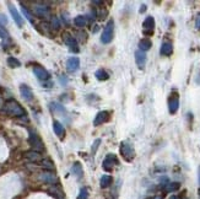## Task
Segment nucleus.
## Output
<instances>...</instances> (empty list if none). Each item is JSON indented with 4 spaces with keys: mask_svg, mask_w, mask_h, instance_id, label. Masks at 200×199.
<instances>
[{
    "mask_svg": "<svg viewBox=\"0 0 200 199\" xmlns=\"http://www.w3.org/2000/svg\"><path fill=\"white\" fill-rule=\"evenodd\" d=\"M20 94L21 96H22V99L25 100V101H27V102L33 100V91L31 90L30 86H27L25 84H22L20 86Z\"/></svg>",
    "mask_w": 200,
    "mask_h": 199,
    "instance_id": "nucleus-12",
    "label": "nucleus"
},
{
    "mask_svg": "<svg viewBox=\"0 0 200 199\" xmlns=\"http://www.w3.org/2000/svg\"><path fill=\"white\" fill-rule=\"evenodd\" d=\"M112 183V177L111 176H103L102 178H101V187H108L109 184Z\"/></svg>",
    "mask_w": 200,
    "mask_h": 199,
    "instance_id": "nucleus-27",
    "label": "nucleus"
},
{
    "mask_svg": "<svg viewBox=\"0 0 200 199\" xmlns=\"http://www.w3.org/2000/svg\"><path fill=\"white\" fill-rule=\"evenodd\" d=\"M113 36H114V21L109 20L107 22V25L104 26V30L101 36V42L104 44H108L112 42Z\"/></svg>",
    "mask_w": 200,
    "mask_h": 199,
    "instance_id": "nucleus-3",
    "label": "nucleus"
},
{
    "mask_svg": "<svg viewBox=\"0 0 200 199\" xmlns=\"http://www.w3.org/2000/svg\"><path fill=\"white\" fill-rule=\"evenodd\" d=\"M71 172H73V175L74 176H76L78 178H81L82 177V166H81L80 162H75L74 165H73V167H71Z\"/></svg>",
    "mask_w": 200,
    "mask_h": 199,
    "instance_id": "nucleus-19",
    "label": "nucleus"
},
{
    "mask_svg": "<svg viewBox=\"0 0 200 199\" xmlns=\"http://www.w3.org/2000/svg\"><path fill=\"white\" fill-rule=\"evenodd\" d=\"M178 108H179V96L178 92H173L168 97V111L171 114H174L178 111Z\"/></svg>",
    "mask_w": 200,
    "mask_h": 199,
    "instance_id": "nucleus-4",
    "label": "nucleus"
},
{
    "mask_svg": "<svg viewBox=\"0 0 200 199\" xmlns=\"http://www.w3.org/2000/svg\"><path fill=\"white\" fill-rule=\"evenodd\" d=\"M21 11H22V15H23V16H25V17H26L27 20L30 21L31 23H35V21H33V17H32V14H31V12L28 11V9H27V7L22 6V7H21Z\"/></svg>",
    "mask_w": 200,
    "mask_h": 199,
    "instance_id": "nucleus-26",
    "label": "nucleus"
},
{
    "mask_svg": "<svg viewBox=\"0 0 200 199\" xmlns=\"http://www.w3.org/2000/svg\"><path fill=\"white\" fill-rule=\"evenodd\" d=\"M109 117H111V114H109L108 111H100V112L96 114L95 119H93V125L97 127V125L103 124L104 122H108V120H109Z\"/></svg>",
    "mask_w": 200,
    "mask_h": 199,
    "instance_id": "nucleus-11",
    "label": "nucleus"
},
{
    "mask_svg": "<svg viewBox=\"0 0 200 199\" xmlns=\"http://www.w3.org/2000/svg\"><path fill=\"white\" fill-rule=\"evenodd\" d=\"M33 74L36 75V78L40 80V81H47V80L50 79V75L49 73L43 68V66H40V65H36L33 66Z\"/></svg>",
    "mask_w": 200,
    "mask_h": 199,
    "instance_id": "nucleus-7",
    "label": "nucleus"
},
{
    "mask_svg": "<svg viewBox=\"0 0 200 199\" xmlns=\"http://www.w3.org/2000/svg\"><path fill=\"white\" fill-rule=\"evenodd\" d=\"M6 23H7V19H6V16L0 14V25H6Z\"/></svg>",
    "mask_w": 200,
    "mask_h": 199,
    "instance_id": "nucleus-33",
    "label": "nucleus"
},
{
    "mask_svg": "<svg viewBox=\"0 0 200 199\" xmlns=\"http://www.w3.org/2000/svg\"><path fill=\"white\" fill-rule=\"evenodd\" d=\"M52 27H54L55 30H59L60 28L59 20H58L57 17H52Z\"/></svg>",
    "mask_w": 200,
    "mask_h": 199,
    "instance_id": "nucleus-30",
    "label": "nucleus"
},
{
    "mask_svg": "<svg viewBox=\"0 0 200 199\" xmlns=\"http://www.w3.org/2000/svg\"><path fill=\"white\" fill-rule=\"evenodd\" d=\"M160 53L161 56H171L172 53H173V46H172V43L171 42H168V41H164L163 43H162V46H161V49H160Z\"/></svg>",
    "mask_w": 200,
    "mask_h": 199,
    "instance_id": "nucleus-16",
    "label": "nucleus"
},
{
    "mask_svg": "<svg viewBox=\"0 0 200 199\" xmlns=\"http://www.w3.org/2000/svg\"><path fill=\"white\" fill-rule=\"evenodd\" d=\"M80 68V59L78 57H70L66 60V70L69 73H75Z\"/></svg>",
    "mask_w": 200,
    "mask_h": 199,
    "instance_id": "nucleus-9",
    "label": "nucleus"
},
{
    "mask_svg": "<svg viewBox=\"0 0 200 199\" xmlns=\"http://www.w3.org/2000/svg\"><path fill=\"white\" fill-rule=\"evenodd\" d=\"M119 151L120 155L123 156V159L128 162L133 161L134 158H135V151H134V148L133 145L129 143V141H121L119 146Z\"/></svg>",
    "mask_w": 200,
    "mask_h": 199,
    "instance_id": "nucleus-2",
    "label": "nucleus"
},
{
    "mask_svg": "<svg viewBox=\"0 0 200 199\" xmlns=\"http://www.w3.org/2000/svg\"><path fill=\"white\" fill-rule=\"evenodd\" d=\"M7 65L10 68H19V66H21V63L20 60L14 58V57H9L7 58Z\"/></svg>",
    "mask_w": 200,
    "mask_h": 199,
    "instance_id": "nucleus-24",
    "label": "nucleus"
},
{
    "mask_svg": "<svg viewBox=\"0 0 200 199\" xmlns=\"http://www.w3.org/2000/svg\"><path fill=\"white\" fill-rule=\"evenodd\" d=\"M35 12H36V15L38 17H47V16H49L50 10H49V7L47 5H36L35 6Z\"/></svg>",
    "mask_w": 200,
    "mask_h": 199,
    "instance_id": "nucleus-14",
    "label": "nucleus"
},
{
    "mask_svg": "<svg viewBox=\"0 0 200 199\" xmlns=\"http://www.w3.org/2000/svg\"><path fill=\"white\" fill-rule=\"evenodd\" d=\"M26 158L30 159L31 161H38L40 159V155L38 151H28L26 154Z\"/></svg>",
    "mask_w": 200,
    "mask_h": 199,
    "instance_id": "nucleus-25",
    "label": "nucleus"
},
{
    "mask_svg": "<svg viewBox=\"0 0 200 199\" xmlns=\"http://www.w3.org/2000/svg\"><path fill=\"white\" fill-rule=\"evenodd\" d=\"M78 199H87V189L86 188H82L80 192V196Z\"/></svg>",
    "mask_w": 200,
    "mask_h": 199,
    "instance_id": "nucleus-31",
    "label": "nucleus"
},
{
    "mask_svg": "<svg viewBox=\"0 0 200 199\" xmlns=\"http://www.w3.org/2000/svg\"><path fill=\"white\" fill-rule=\"evenodd\" d=\"M0 38L4 41L9 40V32L6 31V28L2 25H0Z\"/></svg>",
    "mask_w": 200,
    "mask_h": 199,
    "instance_id": "nucleus-28",
    "label": "nucleus"
},
{
    "mask_svg": "<svg viewBox=\"0 0 200 199\" xmlns=\"http://www.w3.org/2000/svg\"><path fill=\"white\" fill-rule=\"evenodd\" d=\"M116 165H118L117 156H116L114 154H108V155L104 158V160H103L102 167H103V170H106V171H112Z\"/></svg>",
    "mask_w": 200,
    "mask_h": 199,
    "instance_id": "nucleus-5",
    "label": "nucleus"
},
{
    "mask_svg": "<svg viewBox=\"0 0 200 199\" xmlns=\"http://www.w3.org/2000/svg\"><path fill=\"white\" fill-rule=\"evenodd\" d=\"M142 27H144V33L152 35L154 33V28H155V19L152 16H147L142 22Z\"/></svg>",
    "mask_w": 200,
    "mask_h": 199,
    "instance_id": "nucleus-10",
    "label": "nucleus"
},
{
    "mask_svg": "<svg viewBox=\"0 0 200 199\" xmlns=\"http://www.w3.org/2000/svg\"><path fill=\"white\" fill-rule=\"evenodd\" d=\"M100 144H101V139L95 140V143H93V145H92V148H91V153H92V154H96V151H97Z\"/></svg>",
    "mask_w": 200,
    "mask_h": 199,
    "instance_id": "nucleus-29",
    "label": "nucleus"
},
{
    "mask_svg": "<svg viewBox=\"0 0 200 199\" xmlns=\"http://www.w3.org/2000/svg\"><path fill=\"white\" fill-rule=\"evenodd\" d=\"M86 22H87V19H86V16H83V15H79V16H76L75 19H74V25L76 26V27H85L86 26Z\"/></svg>",
    "mask_w": 200,
    "mask_h": 199,
    "instance_id": "nucleus-20",
    "label": "nucleus"
},
{
    "mask_svg": "<svg viewBox=\"0 0 200 199\" xmlns=\"http://www.w3.org/2000/svg\"><path fill=\"white\" fill-rule=\"evenodd\" d=\"M9 11H10V14H11L14 21L17 23V26H19V27H22V25H23V19H22V16L20 15V12L16 10V7H15L14 5L9 4Z\"/></svg>",
    "mask_w": 200,
    "mask_h": 199,
    "instance_id": "nucleus-13",
    "label": "nucleus"
},
{
    "mask_svg": "<svg viewBox=\"0 0 200 199\" xmlns=\"http://www.w3.org/2000/svg\"><path fill=\"white\" fill-rule=\"evenodd\" d=\"M146 54L145 52H141V51H136L135 52V61H136V65L140 68V69H144L145 64H146Z\"/></svg>",
    "mask_w": 200,
    "mask_h": 199,
    "instance_id": "nucleus-15",
    "label": "nucleus"
},
{
    "mask_svg": "<svg viewBox=\"0 0 200 199\" xmlns=\"http://www.w3.org/2000/svg\"><path fill=\"white\" fill-rule=\"evenodd\" d=\"M59 81L61 85H66V84H68V78H66V76H60Z\"/></svg>",
    "mask_w": 200,
    "mask_h": 199,
    "instance_id": "nucleus-35",
    "label": "nucleus"
},
{
    "mask_svg": "<svg viewBox=\"0 0 200 199\" xmlns=\"http://www.w3.org/2000/svg\"><path fill=\"white\" fill-rule=\"evenodd\" d=\"M40 178L43 179V181H45V182H49V183H53L54 181H57V177H55L53 173H50V172H44V173H42Z\"/></svg>",
    "mask_w": 200,
    "mask_h": 199,
    "instance_id": "nucleus-22",
    "label": "nucleus"
},
{
    "mask_svg": "<svg viewBox=\"0 0 200 199\" xmlns=\"http://www.w3.org/2000/svg\"><path fill=\"white\" fill-rule=\"evenodd\" d=\"M4 113L9 114V116H14V117H23L26 114L25 109L21 107V104L15 101V100H7L5 102V104L2 106V109H1Z\"/></svg>",
    "mask_w": 200,
    "mask_h": 199,
    "instance_id": "nucleus-1",
    "label": "nucleus"
},
{
    "mask_svg": "<svg viewBox=\"0 0 200 199\" xmlns=\"http://www.w3.org/2000/svg\"><path fill=\"white\" fill-rule=\"evenodd\" d=\"M50 109L53 112H60V113H65V108L63 107V104L57 103V102H52L50 103Z\"/></svg>",
    "mask_w": 200,
    "mask_h": 199,
    "instance_id": "nucleus-23",
    "label": "nucleus"
},
{
    "mask_svg": "<svg viewBox=\"0 0 200 199\" xmlns=\"http://www.w3.org/2000/svg\"><path fill=\"white\" fill-rule=\"evenodd\" d=\"M43 166H44V167H48V168H53V165H52V162H50L49 160H44V161H43Z\"/></svg>",
    "mask_w": 200,
    "mask_h": 199,
    "instance_id": "nucleus-32",
    "label": "nucleus"
},
{
    "mask_svg": "<svg viewBox=\"0 0 200 199\" xmlns=\"http://www.w3.org/2000/svg\"><path fill=\"white\" fill-rule=\"evenodd\" d=\"M144 11H146V5H141V7H140V12L142 14Z\"/></svg>",
    "mask_w": 200,
    "mask_h": 199,
    "instance_id": "nucleus-36",
    "label": "nucleus"
},
{
    "mask_svg": "<svg viewBox=\"0 0 200 199\" xmlns=\"http://www.w3.org/2000/svg\"><path fill=\"white\" fill-rule=\"evenodd\" d=\"M195 27L200 30V14L197 15V19H195Z\"/></svg>",
    "mask_w": 200,
    "mask_h": 199,
    "instance_id": "nucleus-34",
    "label": "nucleus"
},
{
    "mask_svg": "<svg viewBox=\"0 0 200 199\" xmlns=\"http://www.w3.org/2000/svg\"><path fill=\"white\" fill-rule=\"evenodd\" d=\"M53 130L55 133V135L59 138V139H63L64 138V133H65V129L63 127V124L58 122V120H54L53 122Z\"/></svg>",
    "mask_w": 200,
    "mask_h": 199,
    "instance_id": "nucleus-17",
    "label": "nucleus"
},
{
    "mask_svg": "<svg viewBox=\"0 0 200 199\" xmlns=\"http://www.w3.org/2000/svg\"><path fill=\"white\" fill-rule=\"evenodd\" d=\"M30 143H31L32 148H33L36 151H40V150L44 149L43 143H42L40 138L36 134V133H33V132H30Z\"/></svg>",
    "mask_w": 200,
    "mask_h": 199,
    "instance_id": "nucleus-8",
    "label": "nucleus"
},
{
    "mask_svg": "<svg viewBox=\"0 0 200 199\" xmlns=\"http://www.w3.org/2000/svg\"><path fill=\"white\" fill-rule=\"evenodd\" d=\"M64 42H65V44L68 46V48L73 52V53H79V51H80V48H79V44H78V41L75 40L71 35H69V33H65L64 35Z\"/></svg>",
    "mask_w": 200,
    "mask_h": 199,
    "instance_id": "nucleus-6",
    "label": "nucleus"
},
{
    "mask_svg": "<svg viewBox=\"0 0 200 199\" xmlns=\"http://www.w3.org/2000/svg\"><path fill=\"white\" fill-rule=\"evenodd\" d=\"M152 46V42L149 40V38H142V40L139 42V51L141 52H146L151 48Z\"/></svg>",
    "mask_w": 200,
    "mask_h": 199,
    "instance_id": "nucleus-18",
    "label": "nucleus"
},
{
    "mask_svg": "<svg viewBox=\"0 0 200 199\" xmlns=\"http://www.w3.org/2000/svg\"><path fill=\"white\" fill-rule=\"evenodd\" d=\"M95 76H96V79L100 80V81H104V80L109 79V75H108V73H107L104 69H98V70L95 73Z\"/></svg>",
    "mask_w": 200,
    "mask_h": 199,
    "instance_id": "nucleus-21",
    "label": "nucleus"
},
{
    "mask_svg": "<svg viewBox=\"0 0 200 199\" xmlns=\"http://www.w3.org/2000/svg\"><path fill=\"white\" fill-rule=\"evenodd\" d=\"M198 181H199V186H200V166L198 167Z\"/></svg>",
    "mask_w": 200,
    "mask_h": 199,
    "instance_id": "nucleus-37",
    "label": "nucleus"
}]
</instances>
